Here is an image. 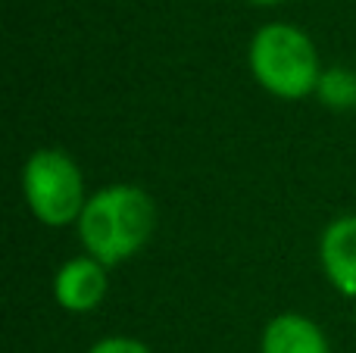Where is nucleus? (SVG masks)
<instances>
[{
	"mask_svg": "<svg viewBox=\"0 0 356 353\" xmlns=\"http://www.w3.org/2000/svg\"><path fill=\"white\" fill-rule=\"evenodd\" d=\"M247 63L259 88L278 100H303L316 94L325 72L313 41L288 22L263 25L250 41Z\"/></svg>",
	"mask_w": 356,
	"mask_h": 353,
	"instance_id": "f03ea898",
	"label": "nucleus"
},
{
	"mask_svg": "<svg viewBox=\"0 0 356 353\" xmlns=\"http://www.w3.org/2000/svg\"><path fill=\"white\" fill-rule=\"evenodd\" d=\"M106 294V266L94 256H75L60 266L54 279V297L69 313H91Z\"/></svg>",
	"mask_w": 356,
	"mask_h": 353,
	"instance_id": "20e7f679",
	"label": "nucleus"
},
{
	"mask_svg": "<svg viewBox=\"0 0 356 353\" xmlns=\"http://www.w3.org/2000/svg\"><path fill=\"white\" fill-rule=\"evenodd\" d=\"M250 3H257V6H275V3H282V0H250Z\"/></svg>",
	"mask_w": 356,
	"mask_h": 353,
	"instance_id": "1a4fd4ad",
	"label": "nucleus"
},
{
	"mask_svg": "<svg viewBox=\"0 0 356 353\" xmlns=\"http://www.w3.org/2000/svg\"><path fill=\"white\" fill-rule=\"evenodd\" d=\"M88 353H150V347L144 341H138V338H104V341H97Z\"/></svg>",
	"mask_w": 356,
	"mask_h": 353,
	"instance_id": "6e6552de",
	"label": "nucleus"
},
{
	"mask_svg": "<svg viewBox=\"0 0 356 353\" xmlns=\"http://www.w3.org/2000/svg\"><path fill=\"white\" fill-rule=\"evenodd\" d=\"M316 94L322 97L325 106H334V110H353L356 106V72L350 69H325L319 79V88Z\"/></svg>",
	"mask_w": 356,
	"mask_h": 353,
	"instance_id": "0eeeda50",
	"label": "nucleus"
},
{
	"mask_svg": "<svg viewBox=\"0 0 356 353\" xmlns=\"http://www.w3.org/2000/svg\"><path fill=\"white\" fill-rule=\"evenodd\" d=\"M22 191L31 216L50 229L79 222L85 210V181L75 160L63 150H35L22 169Z\"/></svg>",
	"mask_w": 356,
	"mask_h": 353,
	"instance_id": "7ed1b4c3",
	"label": "nucleus"
},
{
	"mask_svg": "<svg viewBox=\"0 0 356 353\" xmlns=\"http://www.w3.org/2000/svg\"><path fill=\"white\" fill-rule=\"evenodd\" d=\"M263 353H328V341L322 329L313 319L300 316V313H282V316L269 319L263 329Z\"/></svg>",
	"mask_w": 356,
	"mask_h": 353,
	"instance_id": "423d86ee",
	"label": "nucleus"
},
{
	"mask_svg": "<svg viewBox=\"0 0 356 353\" xmlns=\"http://www.w3.org/2000/svg\"><path fill=\"white\" fill-rule=\"evenodd\" d=\"M154 225L156 213L147 191L135 185H110L88 197L75 229L88 256L110 269L144 250Z\"/></svg>",
	"mask_w": 356,
	"mask_h": 353,
	"instance_id": "f257e3e1",
	"label": "nucleus"
},
{
	"mask_svg": "<svg viewBox=\"0 0 356 353\" xmlns=\"http://www.w3.org/2000/svg\"><path fill=\"white\" fill-rule=\"evenodd\" d=\"M353 319H356V316H353Z\"/></svg>",
	"mask_w": 356,
	"mask_h": 353,
	"instance_id": "9d476101",
	"label": "nucleus"
},
{
	"mask_svg": "<svg viewBox=\"0 0 356 353\" xmlns=\"http://www.w3.org/2000/svg\"><path fill=\"white\" fill-rule=\"evenodd\" d=\"M319 263L332 288L356 300V216H338L319 238Z\"/></svg>",
	"mask_w": 356,
	"mask_h": 353,
	"instance_id": "39448f33",
	"label": "nucleus"
}]
</instances>
